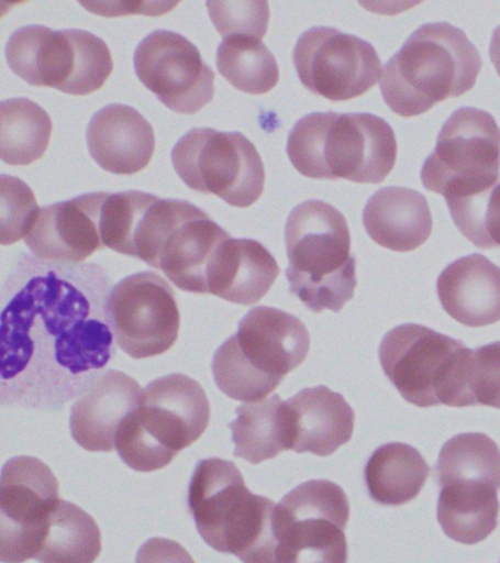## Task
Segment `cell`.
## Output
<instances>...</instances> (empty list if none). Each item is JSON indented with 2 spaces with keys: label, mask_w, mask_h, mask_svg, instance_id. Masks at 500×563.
<instances>
[{
  "label": "cell",
  "mask_w": 500,
  "mask_h": 563,
  "mask_svg": "<svg viewBox=\"0 0 500 563\" xmlns=\"http://www.w3.org/2000/svg\"><path fill=\"white\" fill-rule=\"evenodd\" d=\"M111 286L99 264L21 255L3 284V405L59 409L102 374L115 341L108 319Z\"/></svg>",
  "instance_id": "cell-1"
},
{
  "label": "cell",
  "mask_w": 500,
  "mask_h": 563,
  "mask_svg": "<svg viewBox=\"0 0 500 563\" xmlns=\"http://www.w3.org/2000/svg\"><path fill=\"white\" fill-rule=\"evenodd\" d=\"M480 52L463 30L447 22L421 25L384 68L385 103L402 118L429 112L434 104L473 90Z\"/></svg>",
  "instance_id": "cell-2"
},
{
  "label": "cell",
  "mask_w": 500,
  "mask_h": 563,
  "mask_svg": "<svg viewBox=\"0 0 500 563\" xmlns=\"http://www.w3.org/2000/svg\"><path fill=\"white\" fill-rule=\"evenodd\" d=\"M287 153L307 178L381 184L397 163L398 143L376 114L314 112L293 125Z\"/></svg>",
  "instance_id": "cell-3"
},
{
  "label": "cell",
  "mask_w": 500,
  "mask_h": 563,
  "mask_svg": "<svg viewBox=\"0 0 500 563\" xmlns=\"http://www.w3.org/2000/svg\"><path fill=\"white\" fill-rule=\"evenodd\" d=\"M188 509L210 548L243 563H276V504L253 495L234 462L210 457L197 464Z\"/></svg>",
  "instance_id": "cell-4"
},
{
  "label": "cell",
  "mask_w": 500,
  "mask_h": 563,
  "mask_svg": "<svg viewBox=\"0 0 500 563\" xmlns=\"http://www.w3.org/2000/svg\"><path fill=\"white\" fill-rule=\"evenodd\" d=\"M289 290L313 312H340L357 288L345 216L320 200L293 207L285 227Z\"/></svg>",
  "instance_id": "cell-5"
},
{
  "label": "cell",
  "mask_w": 500,
  "mask_h": 563,
  "mask_svg": "<svg viewBox=\"0 0 500 563\" xmlns=\"http://www.w3.org/2000/svg\"><path fill=\"white\" fill-rule=\"evenodd\" d=\"M310 333L298 317L270 307H254L214 352L212 369L219 389L245 404L266 399L304 363Z\"/></svg>",
  "instance_id": "cell-6"
},
{
  "label": "cell",
  "mask_w": 500,
  "mask_h": 563,
  "mask_svg": "<svg viewBox=\"0 0 500 563\" xmlns=\"http://www.w3.org/2000/svg\"><path fill=\"white\" fill-rule=\"evenodd\" d=\"M209 421L210 404L200 383L169 374L148 383L142 405L122 422L115 449L131 470L153 473L196 443Z\"/></svg>",
  "instance_id": "cell-7"
},
{
  "label": "cell",
  "mask_w": 500,
  "mask_h": 563,
  "mask_svg": "<svg viewBox=\"0 0 500 563\" xmlns=\"http://www.w3.org/2000/svg\"><path fill=\"white\" fill-rule=\"evenodd\" d=\"M437 521L449 539L463 544L486 540L498 527L500 451L482 433L447 440L436 464Z\"/></svg>",
  "instance_id": "cell-8"
},
{
  "label": "cell",
  "mask_w": 500,
  "mask_h": 563,
  "mask_svg": "<svg viewBox=\"0 0 500 563\" xmlns=\"http://www.w3.org/2000/svg\"><path fill=\"white\" fill-rule=\"evenodd\" d=\"M473 350L423 324L407 323L381 339L379 360L390 383L415 407H469Z\"/></svg>",
  "instance_id": "cell-9"
},
{
  "label": "cell",
  "mask_w": 500,
  "mask_h": 563,
  "mask_svg": "<svg viewBox=\"0 0 500 563\" xmlns=\"http://www.w3.org/2000/svg\"><path fill=\"white\" fill-rule=\"evenodd\" d=\"M230 233L191 202L156 197L144 213L134 257L165 273L177 288L209 294L208 268Z\"/></svg>",
  "instance_id": "cell-10"
},
{
  "label": "cell",
  "mask_w": 500,
  "mask_h": 563,
  "mask_svg": "<svg viewBox=\"0 0 500 563\" xmlns=\"http://www.w3.org/2000/svg\"><path fill=\"white\" fill-rule=\"evenodd\" d=\"M8 66L30 86L73 96L100 90L113 70L108 44L90 31L25 25L8 40Z\"/></svg>",
  "instance_id": "cell-11"
},
{
  "label": "cell",
  "mask_w": 500,
  "mask_h": 563,
  "mask_svg": "<svg viewBox=\"0 0 500 563\" xmlns=\"http://www.w3.org/2000/svg\"><path fill=\"white\" fill-rule=\"evenodd\" d=\"M349 499L329 479H311L276 505V563H348Z\"/></svg>",
  "instance_id": "cell-12"
},
{
  "label": "cell",
  "mask_w": 500,
  "mask_h": 563,
  "mask_svg": "<svg viewBox=\"0 0 500 563\" xmlns=\"http://www.w3.org/2000/svg\"><path fill=\"white\" fill-rule=\"evenodd\" d=\"M173 163L188 188L240 209L253 206L265 191L260 154L241 132L195 128L175 144Z\"/></svg>",
  "instance_id": "cell-13"
},
{
  "label": "cell",
  "mask_w": 500,
  "mask_h": 563,
  "mask_svg": "<svg viewBox=\"0 0 500 563\" xmlns=\"http://www.w3.org/2000/svg\"><path fill=\"white\" fill-rule=\"evenodd\" d=\"M500 178V128L491 113L460 108L447 118L421 183L446 200L486 191Z\"/></svg>",
  "instance_id": "cell-14"
},
{
  "label": "cell",
  "mask_w": 500,
  "mask_h": 563,
  "mask_svg": "<svg viewBox=\"0 0 500 563\" xmlns=\"http://www.w3.org/2000/svg\"><path fill=\"white\" fill-rule=\"evenodd\" d=\"M58 478L36 456H15L0 478V561L36 559L52 510L58 504Z\"/></svg>",
  "instance_id": "cell-15"
},
{
  "label": "cell",
  "mask_w": 500,
  "mask_h": 563,
  "mask_svg": "<svg viewBox=\"0 0 500 563\" xmlns=\"http://www.w3.org/2000/svg\"><path fill=\"white\" fill-rule=\"evenodd\" d=\"M293 64L307 90L332 101L366 95L384 77L373 44L331 26L304 31L293 48Z\"/></svg>",
  "instance_id": "cell-16"
},
{
  "label": "cell",
  "mask_w": 500,
  "mask_h": 563,
  "mask_svg": "<svg viewBox=\"0 0 500 563\" xmlns=\"http://www.w3.org/2000/svg\"><path fill=\"white\" fill-rule=\"evenodd\" d=\"M108 319L116 345L134 360L169 351L181 323L173 286L155 272L118 282L109 294Z\"/></svg>",
  "instance_id": "cell-17"
},
{
  "label": "cell",
  "mask_w": 500,
  "mask_h": 563,
  "mask_svg": "<svg viewBox=\"0 0 500 563\" xmlns=\"http://www.w3.org/2000/svg\"><path fill=\"white\" fill-rule=\"evenodd\" d=\"M134 69L173 112L195 114L214 97V73L199 48L174 31L156 30L142 40L134 53Z\"/></svg>",
  "instance_id": "cell-18"
},
{
  "label": "cell",
  "mask_w": 500,
  "mask_h": 563,
  "mask_svg": "<svg viewBox=\"0 0 500 563\" xmlns=\"http://www.w3.org/2000/svg\"><path fill=\"white\" fill-rule=\"evenodd\" d=\"M108 192H90L43 207L25 238L34 257L43 262L81 264L103 250L100 213Z\"/></svg>",
  "instance_id": "cell-19"
},
{
  "label": "cell",
  "mask_w": 500,
  "mask_h": 563,
  "mask_svg": "<svg viewBox=\"0 0 500 563\" xmlns=\"http://www.w3.org/2000/svg\"><path fill=\"white\" fill-rule=\"evenodd\" d=\"M143 391L125 373L108 369L100 374L73 405V439L89 452L115 451L118 431L142 405Z\"/></svg>",
  "instance_id": "cell-20"
},
{
  "label": "cell",
  "mask_w": 500,
  "mask_h": 563,
  "mask_svg": "<svg viewBox=\"0 0 500 563\" xmlns=\"http://www.w3.org/2000/svg\"><path fill=\"white\" fill-rule=\"evenodd\" d=\"M87 145L102 169L115 175H134L146 169L152 161L155 130L137 109L108 104L91 118Z\"/></svg>",
  "instance_id": "cell-21"
},
{
  "label": "cell",
  "mask_w": 500,
  "mask_h": 563,
  "mask_svg": "<svg viewBox=\"0 0 500 563\" xmlns=\"http://www.w3.org/2000/svg\"><path fill=\"white\" fill-rule=\"evenodd\" d=\"M289 451L331 456L353 439L355 413L326 386L307 387L287 400Z\"/></svg>",
  "instance_id": "cell-22"
},
{
  "label": "cell",
  "mask_w": 500,
  "mask_h": 563,
  "mask_svg": "<svg viewBox=\"0 0 500 563\" xmlns=\"http://www.w3.org/2000/svg\"><path fill=\"white\" fill-rule=\"evenodd\" d=\"M437 295L443 310L468 328L500 320V267L481 254L458 258L441 273Z\"/></svg>",
  "instance_id": "cell-23"
},
{
  "label": "cell",
  "mask_w": 500,
  "mask_h": 563,
  "mask_svg": "<svg viewBox=\"0 0 500 563\" xmlns=\"http://www.w3.org/2000/svg\"><path fill=\"white\" fill-rule=\"evenodd\" d=\"M279 275V264L265 245L230 238L214 251L208 268V290L238 306H256Z\"/></svg>",
  "instance_id": "cell-24"
},
{
  "label": "cell",
  "mask_w": 500,
  "mask_h": 563,
  "mask_svg": "<svg viewBox=\"0 0 500 563\" xmlns=\"http://www.w3.org/2000/svg\"><path fill=\"white\" fill-rule=\"evenodd\" d=\"M364 228L384 249L410 253L427 242L433 231L427 198L414 189H377L363 211Z\"/></svg>",
  "instance_id": "cell-25"
},
{
  "label": "cell",
  "mask_w": 500,
  "mask_h": 563,
  "mask_svg": "<svg viewBox=\"0 0 500 563\" xmlns=\"http://www.w3.org/2000/svg\"><path fill=\"white\" fill-rule=\"evenodd\" d=\"M430 466L415 448L407 443H386L377 448L364 468L371 499L384 506L410 504L425 486Z\"/></svg>",
  "instance_id": "cell-26"
},
{
  "label": "cell",
  "mask_w": 500,
  "mask_h": 563,
  "mask_svg": "<svg viewBox=\"0 0 500 563\" xmlns=\"http://www.w3.org/2000/svg\"><path fill=\"white\" fill-rule=\"evenodd\" d=\"M234 455L258 465L289 451V413L279 395L236 408L232 421Z\"/></svg>",
  "instance_id": "cell-27"
},
{
  "label": "cell",
  "mask_w": 500,
  "mask_h": 563,
  "mask_svg": "<svg viewBox=\"0 0 500 563\" xmlns=\"http://www.w3.org/2000/svg\"><path fill=\"white\" fill-rule=\"evenodd\" d=\"M52 119L36 101L16 97L0 103V158L7 165L29 166L49 147Z\"/></svg>",
  "instance_id": "cell-28"
},
{
  "label": "cell",
  "mask_w": 500,
  "mask_h": 563,
  "mask_svg": "<svg viewBox=\"0 0 500 563\" xmlns=\"http://www.w3.org/2000/svg\"><path fill=\"white\" fill-rule=\"evenodd\" d=\"M102 552L98 522L80 506L59 499L52 510L45 540L37 553L41 563H95Z\"/></svg>",
  "instance_id": "cell-29"
},
{
  "label": "cell",
  "mask_w": 500,
  "mask_h": 563,
  "mask_svg": "<svg viewBox=\"0 0 500 563\" xmlns=\"http://www.w3.org/2000/svg\"><path fill=\"white\" fill-rule=\"evenodd\" d=\"M216 66L222 77L247 95H266L279 82V66L262 40L225 37L219 44Z\"/></svg>",
  "instance_id": "cell-30"
},
{
  "label": "cell",
  "mask_w": 500,
  "mask_h": 563,
  "mask_svg": "<svg viewBox=\"0 0 500 563\" xmlns=\"http://www.w3.org/2000/svg\"><path fill=\"white\" fill-rule=\"evenodd\" d=\"M446 202L455 227L471 244L481 250L500 249V183Z\"/></svg>",
  "instance_id": "cell-31"
},
{
  "label": "cell",
  "mask_w": 500,
  "mask_h": 563,
  "mask_svg": "<svg viewBox=\"0 0 500 563\" xmlns=\"http://www.w3.org/2000/svg\"><path fill=\"white\" fill-rule=\"evenodd\" d=\"M0 241L2 245L15 244L27 238L41 214L32 188L15 176H0Z\"/></svg>",
  "instance_id": "cell-32"
},
{
  "label": "cell",
  "mask_w": 500,
  "mask_h": 563,
  "mask_svg": "<svg viewBox=\"0 0 500 563\" xmlns=\"http://www.w3.org/2000/svg\"><path fill=\"white\" fill-rule=\"evenodd\" d=\"M209 15L222 37H265L270 9L267 2H208Z\"/></svg>",
  "instance_id": "cell-33"
},
{
  "label": "cell",
  "mask_w": 500,
  "mask_h": 563,
  "mask_svg": "<svg viewBox=\"0 0 500 563\" xmlns=\"http://www.w3.org/2000/svg\"><path fill=\"white\" fill-rule=\"evenodd\" d=\"M467 390L469 407L500 409V341L473 351Z\"/></svg>",
  "instance_id": "cell-34"
},
{
  "label": "cell",
  "mask_w": 500,
  "mask_h": 563,
  "mask_svg": "<svg viewBox=\"0 0 500 563\" xmlns=\"http://www.w3.org/2000/svg\"><path fill=\"white\" fill-rule=\"evenodd\" d=\"M135 563H196L186 548L169 539L147 540L140 548Z\"/></svg>",
  "instance_id": "cell-35"
},
{
  "label": "cell",
  "mask_w": 500,
  "mask_h": 563,
  "mask_svg": "<svg viewBox=\"0 0 500 563\" xmlns=\"http://www.w3.org/2000/svg\"><path fill=\"white\" fill-rule=\"evenodd\" d=\"M489 55L491 64H493L496 73L500 77V25L496 26L493 35H491Z\"/></svg>",
  "instance_id": "cell-36"
},
{
  "label": "cell",
  "mask_w": 500,
  "mask_h": 563,
  "mask_svg": "<svg viewBox=\"0 0 500 563\" xmlns=\"http://www.w3.org/2000/svg\"><path fill=\"white\" fill-rule=\"evenodd\" d=\"M500 563V562H499Z\"/></svg>",
  "instance_id": "cell-37"
}]
</instances>
